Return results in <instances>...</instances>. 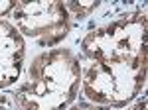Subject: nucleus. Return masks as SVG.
Wrapping results in <instances>:
<instances>
[{"label": "nucleus", "instance_id": "7ed1b4c3", "mask_svg": "<svg viewBox=\"0 0 148 110\" xmlns=\"http://www.w3.org/2000/svg\"><path fill=\"white\" fill-rule=\"evenodd\" d=\"M81 61L79 98L93 104L123 110L130 106L146 88V69Z\"/></svg>", "mask_w": 148, "mask_h": 110}, {"label": "nucleus", "instance_id": "9d476101", "mask_svg": "<svg viewBox=\"0 0 148 110\" xmlns=\"http://www.w3.org/2000/svg\"><path fill=\"white\" fill-rule=\"evenodd\" d=\"M128 110H148V96L142 92V94H140V96L128 106Z\"/></svg>", "mask_w": 148, "mask_h": 110}, {"label": "nucleus", "instance_id": "423d86ee", "mask_svg": "<svg viewBox=\"0 0 148 110\" xmlns=\"http://www.w3.org/2000/svg\"><path fill=\"white\" fill-rule=\"evenodd\" d=\"M65 4V10L69 12V16H71V20L73 22H85V20H89L95 12L101 8L103 4L99 0H91V2H83V0H71V2H63Z\"/></svg>", "mask_w": 148, "mask_h": 110}, {"label": "nucleus", "instance_id": "6e6552de", "mask_svg": "<svg viewBox=\"0 0 148 110\" xmlns=\"http://www.w3.org/2000/svg\"><path fill=\"white\" fill-rule=\"evenodd\" d=\"M14 6H16V0H0V20L10 18Z\"/></svg>", "mask_w": 148, "mask_h": 110}, {"label": "nucleus", "instance_id": "1a4fd4ad", "mask_svg": "<svg viewBox=\"0 0 148 110\" xmlns=\"http://www.w3.org/2000/svg\"><path fill=\"white\" fill-rule=\"evenodd\" d=\"M0 110H14L10 90H0Z\"/></svg>", "mask_w": 148, "mask_h": 110}, {"label": "nucleus", "instance_id": "39448f33", "mask_svg": "<svg viewBox=\"0 0 148 110\" xmlns=\"http://www.w3.org/2000/svg\"><path fill=\"white\" fill-rule=\"evenodd\" d=\"M28 45L18 28L6 18L0 20V90L16 87L26 67Z\"/></svg>", "mask_w": 148, "mask_h": 110}, {"label": "nucleus", "instance_id": "20e7f679", "mask_svg": "<svg viewBox=\"0 0 148 110\" xmlns=\"http://www.w3.org/2000/svg\"><path fill=\"white\" fill-rule=\"evenodd\" d=\"M10 18L24 39H32L42 51L57 47L73 30V20L61 0L16 2Z\"/></svg>", "mask_w": 148, "mask_h": 110}, {"label": "nucleus", "instance_id": "f03ea898", "mask_svg": "<svg viewBox=\"0 0 148 110\" xmlns=\"http://www.w3.org/2000/svg\"><path fill=\"white\" fill-rule=\"evenodd\" d=\"M148 16L144 8L119 14L91 28L79 41V61L148 69Z\"/></svg>", "mask_w": 148, "mask_h": 110}, {"label": "nucleus", "instance_id": "f257e3e1", "mask_svg": "<svg viewBox=\"0 0 148 110\" xmlns=\"http://www.w3.org/2000/svg\"><path fill=\"white\" fill-rule=\"evenodd\" d=\"M81 61L71 47H51L32 57L26 77L10 90L14 110H67L79 98Z\"/></svg>", "mask_w": 148, "mask_h": 110}, {"label": "nucleus", "instance_id": "0eeeda50", "mask_svg": "<svg viewBox=\"0 0 148 110\" xmlns=\"http://www.w3.org/2000/svg\"><path fill=\"white\" fill-rule=\"evenodd\" d=\"M67 110H113L109 106H101V104H93L89 100H83V98H77Z\"/></svg>", "mask_w": 148, "mask_h": 110}]
</instances>
